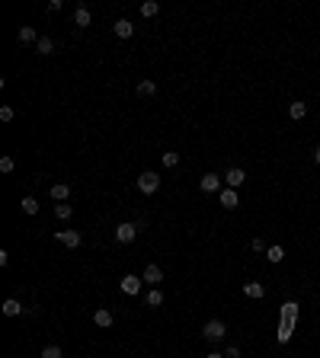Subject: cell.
Listing matches in <instances>:
<instances>
[{"instance_id": "1", "label": "cell", "mask_w": 320, "mask_h": 358, "mask_svg": "<svg viewBox=\"0 0 320 358\" xmlns=\"http://www.w3.org/2000/svg\"><path fill=\"white\" fill-rule=\"evenodd\" d=\"M295 320H298V301H285L282 304V323H279V342H288L291 339V329H295Z\"/></svg>"}, {"instance_id": "2", "label": "cell", "mask_w": 320, "mask_h": 358, "mask_svg": "<svg viewBox=\"0 0 320 358\" xmlns=\"http://www.w3.org/2000/svg\"><path fill=\"white\" fill-rule=\"evenodd\" d=\"M202 333H205V339H208V342H221V339H224V333H228V326H224V320H208Z\"/></svg>"}, {"instance_id": "3", "label": "cell", "mask_w": 320, "mask_h": 358, "mask_svg": "<svg viewBox=\"0 0 320 358\" xmlns=\"http://www.w3.org/2000/svg\"><path fill=\"white\" fill-rule=\"evenodd\" d=\"M138 189L144 192V195H154V192L160 189V176L157 173H141L138 176Z\"/></svg>"}, {"instance_id": "4", "label": "cell", "mask_w": 320, "mask_h": 358, "mask_svg": "<svg viewBox=\"0 0 320 358\" xmlns=\"http://www.w3.org/2000/svg\"><path fill=\"white\" fill-rule=\"evenodd\" d=\"M141 282H144V278H138V275H122L119 288H122V294L135 297V294H141Z\"/></svg>"}, {"instance_id": "5", "label": "cell", "mask_w": 320, "mask_h": 358, "mask_svg": "<svg viewBox=\"0 0 320 358\" xmlns=\"http://www.w3.org/2000/svg\"><path fill=\"white\" fill-rule=\"evenodd\" d=\"M135 237H138V224L125 221V224H119V227H115V240H119V243H131Z\"/></svg>"}, {"instance_id": "6", "label": "cell", "mask_w": 320, "mask_h": 358, "mask_svg": "<svg viewBox=\"0 0 320 358\" xmlns=\"http://www.w3.org/2000/svg\"><path fill=\"white\" fill-rule=\"evenodd\" d=\"M54 240H58V243H64V246H71V250H77L84 237H80V230H58V234H54Z\"/></svg>"}, {"instance_id": "7", "label": "cell", "mask_w": 320, "mask_h": 358, "mask_svg": "<svg viewBox=\"0 0 320 358\" xmlns=\"http://www.w3.org/2000/svg\"><path fill=\"white\" fill-rule=\"evenodd\" d=\"M224 183H228V189H237V186L247 183V173H244L240 167H231L228 173H224Z\"/></svg>"}, {"instance_id": "8", "label": "cell", "mask_w": 320, "mask_h": 358, "mask_svg": "<svg viewBox=\"0 0 320 358\" xmlns=\"http://www.w3.org/2000/svg\"><path fill=\"white\" fill-rule=\"evenodd\" d=\"M198 186H202V192H221V176H218V173H205Z\"/></svg>"}, {"instance_id": "9", "label": "cell", "mask_w": 320, "mask_h": 358, "mask_svg": "<svg viewBox=\"0 0 320 358\" xmlns=\"http://www.w3.org/2000/svg\"><path fill=\"white\" fill-rule=\"evenodd\" d=\"M147 285H157V282H163V269L160 266H154V262H147L144 266V275H141Z\"/></svg>"}, {"instance_id": "10", "label": "cell", "mask_w": 320, "mask_h": 358, "mask_svg": "<svg viewBox=\"0 0 320 358\" xmlns=\"http://www.w3.org/2000/svg\"><path fill=\"white\" fill-rule=\"evenodd\" d=\"M93 323H96L99 329H109V326H112V310H106V307H96V313H93Z\"/></svg>"}, {"instance_id": "11", "label": "cell", "mask_w": 320, "mask_h": 358, "mask_svg": "<svg viewBox=\"0 0 320 358\" xmlns=\"http://www.w3.org/2000/svg\"><path fill=\"white\" fill-rule=\"evenodd\" d=\"M0 310H3V317H19V313H23L26 307L19 304V301H16V297H7V301H3V307H0Z\"/></svg>"}, {"instance_id": "12", "label": "cell", "mask_w": 320, "mask_h": 358, "mask_svg": "<svg viewBox=\"0 0 320 358\" xmlns=\"http://www.w3.org/2000/svg\"><path fill=\"white\" fill-rule=\"evenodd\" d=\"M38 32L32 29V26H19V42H23V45H38Z\"/></svg>"}, {"instance_id": "13", "label": "cell", "mask_w": 320, "mask_h": 358, "mask_svg": "<svg viewBox=\"0 0 320 358\" xmlns=\"http://www.w3.org/2000/svg\"><path fill=\"white\" fill-rule=\"evenodd\" d=\"M52 198H54V202H68V198H71V186L68 183H54L52 186Z\"/></svg>"}, {"instance_id": "14", "label": "cell", "mask_w": 320, "mask_h": 358, "mask_svg": "<svg viewBox=\"0 0 320 358\" xmlns=\"http://www.w3.org/2000/svg\"><path fill=\"white\" fill-rule=\"evenodd\" d=\"M244 294H247V297H256V301H259V297H266V288H263L259 282H244Z\"/></svg>"}, {"instance_id": "15", "label": "cell", "mask_w": 320, "mask_h": 358, "mask_svg": "<svg viewBox=\"0 0 320 358\" xmlns=\"http://www.w3.org/2000/svg\"><path fill=\"white\" fill-rule=\"evenodd\" d=\"M112 32H115V35H119V38H131V32H135V26H131L128 19H119V23L112 26Z\"/></svg>"}, {"instance_id": "16", "label": "cell", "mask_w": 320, "mask_h": 358, "mask_svg": "<svg viewBox=\"0 0 320 358\" xmlns=\"http://www.w3.org/2000/svg\"><path fill=\"white\" fill-rule=\"evenodd\" d=\"M221 205L228 208V211L240 205V198H237V192H234V189H221Z\"/></svg>"}, {"instance_id": "17", "label": "cell", "mask_w": 320, "mask_h": 358, "mask_svg": "<svg viewBox=\"0 0 320 358\" xmlns=\"http://www.w3.org/2000/svg\"><path fill=\"white\" fill-rule=\"evenodd\" d=\"M90 10L87 7H77V13H74V26H80V29H87V26H90Z\"/></svg>"}, {"instance_id": "18", "label": "cell", "mask_w": 320, "mask_h": 358, "mask_svg": "<svg viewBox=\"0 0 320 358\" xmlns=\"http://www.w3.org/2000/svg\"><path fill=\"white\" fill-rule=\"evenodd\" d=\"M288 115L295 119V122H301V119L307 115V102H291V106H288Z\"/></svg>"}, {"instance_id": "19", "label": "cell", "mask_w": 320, "mask_h": 358, "mask_svg": "<svg viewBox=\"0 0 320 358\" xmlns=\"http://www.w3.org/2000/svg\"><path fill=\"white\" fill-rule=\"evenodd\" d=\"M157 13H160L157 0H144V3H141V16H144V19H151V16H157Z\"/></svg>"}, {"instance_id": "20", "label": "cell", "mask_w": 320, "mask_h": 358, "mask_svg": "<svg viewBox=\"0 0 320 358\" xmlns=\"http://www.w3.org/2000/svg\"><path fill=\"white\" fill-rule=\"evenodd\" d=\"M36 51L38 54H54V42L48 35H42V38H38V45H36Z\"/></svg>"}, {"instance_id": "21", "label": "cell", "mask_w": 320, "mask_h": 358, "mask_svg": "<svg viewBox=\"0 0 320 358\" xmlns=\"http://www.w3.org/2000/svg\"><path fill=\"white\" fill-rule=\"evenodd\" d=\"M154 93H157V84H154V80H141V84H138V96H154Z\"/></svg>"}, {"instance_id": "22", "label": "cell", "mask_w": 320, "mask_h": 358, "mask_svg": "<svg viewBox=\"0 0 320 358\" xmlns=\"http://www.w3.org/2000/svg\"><path fill=\"white\" fill-rule=\"evenodd\" d=\"M266 259H269V262H282V259H285V250H282L279 243L269 246V250H266Z\"/></svg>"}, {"instance_id": "23", "label": "cell", "mask_w": 320, "mask_h": 358, "mask_svg": "<svg viewBox=\"0 0 320 358\" xmlns=\"http://www.w3.org/2000/svg\"><path fill=\"white\" fill-rule=\"evenodd\" d=\"M19 208H23L26 214H38V202H36V198H32V195H26L23 202H19Z\"/></svg>"}, {"instance_id": "24", "label": "cell", "mask_w": 320, "mask_h": 358, "mask_svg": "<svg viewBox=\"0 0 320 358\" xmlns=\"http://www.w3.org/2000/svg\"><path fill=\"white\" fill-rule=\"evenodd\" d=\"M71 214H74V205H68V202H61V205L54 208V218H61V221H68Z\"/></svg>"}, {"instance_id": "25", "label": "cell", "mask_w": 320, "mask_h": 358, "mask_svg": "<svg viewBox=\"0 0 320 358\" xmlns=\"http://www.w3.org/2000/svg\"><path fill=\"white\" fill-rule=\"evenodd\" d=\"M160 304H163V294H160L157 288H151L147 291V307H160Z\"/></svg>"}, {"instance_id": "26", "label": "cell", "mask_w": 320, "mask_h": 358, "mask_svg": "<svg viewBox=\"0 0 320 358\" xmlns=\"http://www.w3.org/2000/svg\"><path fill=\"white\" fill-rule=\"evenodd\" d=\"M42 358H64V352H61V345H45V349H42Z\"/></svg>"}, {"instance_id": "27", "label": "cell", "mask_w": 320, "mask_h": 358, "mask_svg": "<svg viewBox=\"0 0 320 358\" xmlns=\"http://www.w3.org/2000/svg\"><path fill=\"white\" fill-rule=\"evenodd\" d=\"M13 170H16L13 157H0V173H13Z\"/></svg>"}, {"instance_id": "28", "label": "cell", "mask_w": 320, "mask_h": 358, "mask_svg": "<svg viewBox=\"0 0 320 358\" xmlns=\"http://www.w3.org/2000/svg\"><path fill=\"white\" fill-rule=\"evenodd\" d=\"M160 160H163V167H176V163H179V153H176V151H170V153H163Z\"/></svg>"}, {"instance_id": "29", "label": "cell", "mask_w": 320, "mask_h": 358, "mask_svg": "<svg viewBox=\"0 0 320 358\" xmlns=\"http://www.w3.org/2000/svg\"><path fill=\"white\" fill-rule=\"evenodd\" d=\"M13 106H0V122H13Z\"/></svg>"}, {"instance_id": "30", "label": "cell", "mask_w": 320, "mask_h": 358, "mask_svg": "<svg viewBox=\"0 0 320 358\" xmlns=\"http://www.w3.org/2000/svg\"><path fill=\"white\" fill-rule=\"evenodd\" d=\"M250 250H253V253H266V243H263V237H253V240H250Z\"/></svg>"}, {"instance_id": "31", "label": "cell", "mask_w": 320, "mask_h": 358, "mask_svg": "<svg viewBox=\"0 0 320 358\" xmlns=\"http://www.w3.org/2000/svg\"><path fill=\"white\" fill-rule=\"evenodd\" d=\"M224 358H240V349H237V345H228V352H224Z\"/></svg>"}, {"instance_id": "32", "label": "cell", "mask_w": 320, "mask_h": 358, "mask_svg": "<svg viewBox=\"0 0 320 358\" xmlns=\"http://www.w3.org/2000/svg\"><path fill=\"white\" fill-rule=\"evenodd\" d=\"M205 358H224V352H208Z\"/></svg>"}, {"instance_id": "33", "label": "cell", "mask_w": 320, "mask_h": 358, "mask_svg": "<svg viewBox=\"0 0 320 358\" xmlns=\"http://www.w3.org/2000/svg\"><path fill=\"white\" fill-rule=\"evenodd\" d=\"M314 160H317V163H320V144H317V147H314Z\"/></svg>"}]
</instances>
